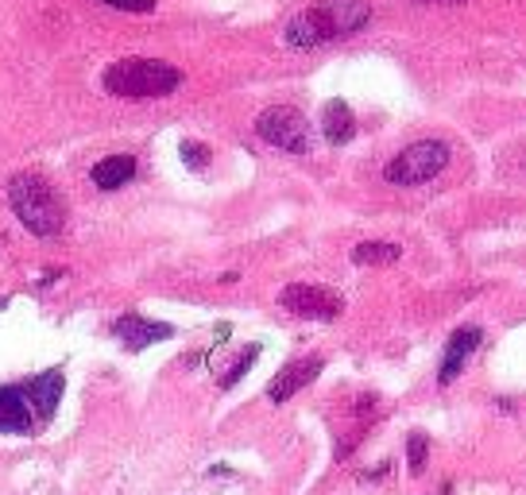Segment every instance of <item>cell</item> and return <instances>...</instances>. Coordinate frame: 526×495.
Here are the masks:
<instances>
[{
  "label": "cell",
  "instance_id": "cell-19",
  "mask_svg": "<svg viewBox=\"0 0 526 495\" xmlns=\"http://www.w3.org/2000/svg\"><path fill=\"white\" fill-rule=\"evenodd\" d=\"M422 4H465V0H422Z\"/></svg>",
  "mask_w": 526,
  "mask_h": 495
},
{
  "label": "cell",
  "instance_id": "cell-18",
  "mask_svg": "<svg viewBox=\"0 0 526 495\" xmlns=\"http://www.w3.org/2000/svg\"><path fill=\"white\" fill-rule=\"evenodd\" d=\"M101 4H109L117 12H155L159 0H101Z\"/></svg>",
  "mask_w": 526,
  "mask_h": 495
},
{
  "label": "cell",
  "instance_id": "cell-2",
  "mask_svg": "<svg viewBox=\"0 0 526 495\" xmlns=\"http://www.w3.org/2000/svg\"><path fill=\"white\" fill-rule=\"evenodd\" d=\"M8 205L20 217V225L35 236H59L66 229V202L47 178L16 175L8 182Z\"/></svg>",
  "mask_w": 526,
  "mask_h": 495
},
{
  "label": "cell",
  "instance_id": "cell-16",
  "mask_svg": "<svg viewBox=\"0 0 526 495\" xmlns=\"http://www.w3.org/2000/svg\"><path fill=\"white\" fill-rule=\"evenodd\" d=\"M178 155H182V163H186L190 171H205V167H209V147L198 144V140H182V144H178Z\"/></svg>",
  "mask_w": 526,
  "mask_h": 495
},
{
  "label": "cell",
  "instance_id": "cell-9",
  "mask_svg": "<svg viewBox=\"0 0 526 495\" xmlns=\"http://www.w3.org/2000/svg\"><path fill=\"white\" fill-rule=\"evenodd\" d=\"M325 360L322 356H302V360H291L279 376L271 379V387H267V399L271 403H287V399H294L302 387H310L314 379L322 376Z\"/></svg>",
  "mask_w": 526,
  "mask_h": 495
},
{
  "label": "cell",
  "instance_id": "cell-10",
  "mask_svg": "<svg viewBox=\"0 0 526 495\" xmlns=\"http://www.w3.org/2000/svg\"><path fill=\"white\" fill-rule=\"evenodd\" d=\"M35 430V410L28 403L24 383H4L0 387V434H31Z\"/></svg>",
  "mask_w": 526,
  "mask_h": 495
},
{
  "label": "cell",
  "instance_id": "cell-17",
  "mask_svg": "<svg viewBox=\"0 0 526 495\" xmlns=\"http://www.w3.org/2000/svg\"><path fill=\"white\" fill-rule=\"evenodd\" d=\"M407 461H410V472H422V468H426V461H430V441H426V434L407 437Z\"/></svg>",
  "mask_w": 526,
  "mask_h": 495
},
{
  "label": "cell",
  "instance_id": "cell-7",
  "mask_svg": "<svg viewBox=\"0 0 526 495\" xmlns=\"http://www.w3.org/2000/svg\"><path fill=\"white\" fill-rule=\"evenodd\" d=\"M113 333H117V341H124L128 352H140L159 345V341H171V337H175V325L151 321L144 318V314H120V318L113 321Z\"/></svg>",
  "mask_w": 526,
  "mask_h": 495
},
{
  "label": "cell",
  "instance_id": "cell-1",
  "mask_svg": "<svg viewBox=\"0 0 526 495\" xmlns=\"http://www.w3.org/2000/svg\"><path fill=\"white\" fill-rule=\"evenodd\" d=\"M368 20H372V4L368 0H314L310 8H302L287 24L283 39L291 47H322V43L364 31Z\"/></svg>",
  "mask_w": 526,
  "mask_h": 495
},
{
  "label": "cell",
  "instance_id": "cell-13",
  "mask_svg": "<svg viewBox=\"0 0 526 495\" xmlns=\"http://www.w3.org/2000/svg\"><path fill=\"white\" fill-rule=\"evenodd\" d=\"M89 178H93V186H101V190H117V186L136 178V159H132V155H109V159L93 163Z\"/></svg>",
  "mask_w": 526,
  "mask_h": 495
},
{
  "label": "cell",
  "instance_id": "cell-11",
  "mask_svg": "<svg viewBox=\"0 0 526 495\" xmlns=\"http://www.w3.org/2000/svg\"><path fill=\"white\" fill-rule=\"evenodd\" d=\"M62 387H66V376H62L59 368L39 372V376H31L28 383H24L28 403H31V410H35V422L55 418V410H59V403H62Z\"/></svg>",
  "mask_w": 526,
  "mask_h": 495
},
{
  "label": "cell",
  "instance_id": "cell-5",
  "mask_svg": "<svg viewBox=\"0 0 526 495\" xmlns=\"http://www.w3.org/2000/svg\"><path fill=\"white\" fill-rule=\"evenodd\" d=\"M256 136L263 144L279 147V151H291V155H306L314 147V136H310V124L306 117L291 109V105H271L256 117Z\"/></svg>",
  "mask_w": 526,
  "mask_h": 495
},
{
  "label": "cell",
  "instance_id": "cell-12",
  "mask_svg": "<svg viewBox=\"0 0 526 495\" xmlns=\"http://www.w3.org/2000/svg\"><path fill=\"white\" fill-rule=\"evenodd\" d=\"M322 136L333 147H345L356 136V117H352V109L341 97H333L322 109Z\"/></svg>",
  "mask_w": 526,
  "mask_h": 495
},
{
  "label": "cell",
  "instance_id": "cell-3",
  "mask_svg": "<svg viewBox=\"0 0 526 495\" xmlns=\"http://www.w3.org/2000/svg\"><path fill=\"white\" fill-rule=\"evenodd\" d=\"M101 86L113 97L144 101V97H167L182 86V70L163 59H120L101 74Z\"/></svg>",
  "mask_w": 526,
  "mask_h": 495
},
{
  "label": "cell",
  "instance_id": "cell-6",
  "mask_svg": "<svg viewBox=\"0 0 526 495\" xmlns=\"http://www.w3.org/2000/svg\"><path fill=\"white\" fill-rule=\"evenodd\" d=\"M279 306L294 314V318H306V321H333L341 318L345 310V298L329 287H314V283H291L279 291Z\"/></svg>",
  "mask_w": 526,
  "mask_h": 495
},
{
  "label": "cell",
  "instance_id": "cell-4",
  "mask_svg": "<svg viewBox=\"0 0 526 495\" xmlns=\"http://www.w3.org/2000/svg\"><path fill=\"white\" fill-rule=\"evenodd\" d=\"M453 151L445 140H418V144L403 147L387 167H383V178L391 186H422L430 178H438L445 167H449Z\"/></svg>",
  "mask_w": 526,
  "mask_h": 495
},
{
  "label": "cell",
  "instance_id": "cell-8",
  "mask_svg": "<svg viewBox=\"0 0 526 495\" xmlns=\"http://www.w3.org/2000/svg\"><path fill=\"white\" fill-rule=\"evenodd\" d=\"M484 345V329L480 325H461V329H453V337H449V345H445V356H441V368H438V383L441 387H449L453 379L465 372L468 356Z\"/></svg>",
  "mask_w": 526,
  "mask_h": 495
},
{
  "label": "cell",
  "instance_id": "cell-15",
  "mask_svg": "<svg viewBox=\"0 0 526 495\" xmlns=\"http://www.w3.org/2000/svg\"><path fill=\"white\" fill-rule=\"evenodd\" d=\"M256 356H260V345H248V349L240 352V360H236V364H229V372L221 376V391H233L236 383L248 376V368L256 364Z\"/></svg>",
  "mask_w": 526,
  "mask_h": 495
},
{
  "label": "cell",
  "instance_id": "cell-14",
  "mask_svg": "<svg viewBox=\"0 0 526 495\" xmlns=\"http://www.w3.org/2000/svg\"><path fill=\"white\" fill-rule=\"evenodd\" d=\"M399 256H403V248H399V244H391V240H364V244H356V248H352V263H360V267L395 263Z\"/></svg>",
  "mask_w": 526,
  "mask_h": 495
}]
</instances>
